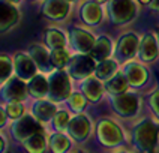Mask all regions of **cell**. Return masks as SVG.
I'll list each match as a JSON object with an SVG mask.
<instances>
[{
	"label": "cell",
	"instance_id": "5bb4252c",
	"mask_svg": "<svg viewBox=\"0 0 159 153\" xmlns=\"http://www.w3.org/2000/svg\"><path fill=\"white\" fill-rule=\"evenodd\" d=\"M69 2L66 0H45L42 5V14L50 20H65L69 15Z\"/></svg>",
	"mask_w": 159,
	"mask_h": 153
},
{
	"label": "cell",
	"instance_id": "277c9868",
	"mask_svg": "<svg viewBox=\"0 0 159 153\" xmlns=\"http://www.w3.org/2000/svg\"><path fill=\"white\" fill-rule=\"evenodd\" d=\"M9 132H11V137H12L14 141L23 144L32 135L42 132V126H41V122L33 114L32 116L24 114V116H21L20 119H15L12 122Z\"/></svg>",
	"mask_w": 159,
	"mask_h": 153
},
{
	"label": "cell",
	"instance_id": "4316f807",
	"mask_svg": "<svg viewBox=\"0 0 159 153\" xmlns=\"http://www.w3.org/2000/svg\"><path fill=\"white\" fill-rule=\"evenodd\" d=\"M45 44L51 50L56 48H65L66 45V36L63 35L59 29H47L45 30Z\"/></svg>",
	"mask_w": 159,
	"mask_h": 153
},
{
	"label": "cell",
	"instance_id": "836d02e7",
	"mask_svg": "<svg viewBox=\"0 0 159 153\" xmlns=\"http://www.w3.org/2000/svg\"><path fill=\"white\" fill-rule=\"evenodd\" d=\"M0 114H2V122H0V126H2V128H5V123H6V120H8L6 110H5V108H2V110H0Z\"/></svg>",
	"mask_w": 159,
	"mask_h": 153
},
{
	"label": "cell",
	"instance_id": "d590c367",
	"mask_svg": "<svg viewBox=\"0 0 159 153\" xmlns=\"http://www.w3.org/2000/svg\"><path fill=\"white\" fill-rule=\"evenodd\" d=\"M5 152H6V140L2 135V153H5Z\"/></svg>",
	"mask_w": 159,
	"mask_h": 153
},
{
	"label": "cell",
	"instance_id": "484cf974",
	"mask_svg": "<svg viewBox=\"0 0 159 153\" xmlns=\"http://www.w3.org/2000/svg\"><path fill=\"white\" fill-rule=\"evenodd\" d=\"M117 72H119V69H117V63H116L114 60L107 59V60L99 62L96 65V71H95V74H96V78H99L101 81H108V80H111Z\"/></svg>",
	"mask_w": 159,
	"mask_h": 153
},
{
	"label": "cell",
	"instance_id": "83f0119b",
	"mask_svg": "<svg viewBox=\"0 0 159 153\" xmlns=\"http://www.w3.org/2000/svg\"><path fill=\"white\" fill-rule=\"evenodd\" d=\"M69 60H71V56L65 48L51 50V63L56 69H62L65 66H68Z\"/></svg>",
	"mask_w": 159,
	"mask_h": 153
},
{
	"label": "cell",
	"instance_id": "8992f818",
	"mask_svg": "<svg viewBox=\"0 0 159 153\" xmlns=\"http://www.w3.org/2000/svg\"><path fill=\"white\" fill-rule=\"evenodd\" d=\"M111 107L120 117L129 119V117L137 116V113L140 110V98L131 92L114 95V96H111Z\"/></svg>",
	"mask_w": 159,
	"mask_h": 153
},
{
	"label": "cell",
	"instance_id": "d6a6232c",
	"mask_svg": "<svg viewBox=\"0 0 159 153\" xmlns=\"http://www.w3.org/2000/svg\"><path fill=\"white\" fill-rule=\"evenodd\" d=\"M149 104H150L152 111L155 113V116H156V119H158V122H159V87L150 95Z\"/></svg>",
	"mask_w": 159,
	"mask_h": 153
},
{
	"label": "cell",
	"instance_id": "7c38bea8",
	"mask_svg": "<svg viewBox=\"0 0 159 153\" xmlns=\"http://www.w3.org/2000/svg\"><path fill=\"white\" fill-rule=\"evenodd\" d=\"M69 39H71L72 48L77 53L81 54H90L93 45L96 42L90 32L84 30V29H80V27H74L69 32Z\"/></svg>",
	"mask_w": 159,
	"mask_h": 153
},
{
	"label": "cell",
	"instance_id": "ac0fdd59",
	"mask_svg": "<svg viewBox=\"0 0 159 153\" xmlns=\"http://www.w3.org/2000/svg\"><path fill=\"white\" fill-rule=\"evenodd\" d=\"M80 15H81V20L89 24V26H96L102 21V8L101 5L98 3L96 0L95 2H86L83 6H81V11H80Z\"/></svg>",
	"mask_w": 159,
	"mask_h": 153
},
{
	"label": "cell",
	"instance_id": "d6986e66",
	"mask_svg": "<svg viewBox=\"0 0 159 153\" xmlns=\"http://www.w3.org/2000/svg\"><path fill=\"white\" fill-rule=\"evenodd\" d=\"M20 20V12L14 6V3H9L2 0V32H8L11 27H14Z\"/></svg>",
	"mask_w": 159,
	"mask_h": 153
},
{
	"label": "cell",
	"instance_id": "f546056e",
	"mask_svg": "<svg viewBox=\"0 0 159 153\" xmlns=\"http://www.w3.org/2000/svg\"><path fill=\"white\" fill-rule=\"evenodd\" d=\"M68 104H69V108L72 111H75L77 114L81 113L84 108H86V104H87V98L81 93H72L71 98L68 99Z\"/></svg>",
	"mask_w": 159,
	"mask_h": 153
},
{
	"label": "cell",
	"instance_id": "ffe728a7",
	"mask_svg": "<svg viewBox=\"0 0 159 153\" xmlns=\"http://www.w3.org/2000/svg\"><path fill=\"white\" fill-rule=\"evenodd\" d=\"M81 90L84 93V96L90 101V102H98L104 95V86L99 81V78H92L89 77L83 81L81 84Z\"/></svg>",
	"mask_w": 159,
	"mask_h": 153
},
{
	"label": "cell",
	"instance_id": "4dcf8cb0",
	"mask_svg": "<svg viewBox=\"0 0 159 153\" xmlns=\"http://www.w3.org/2000/svg\"><path fill=\"white\" fill-rule=\"evenodd\" d=\"M6 114L12 120L24 116V107H23V104L21 102H8V105H6Z\"/></svg>",
	"mask_w": 159,
	"mask_h": 153
},
{
	"label": "cell",
	"instance_id": "2e32d148",
	"mask_svg": "<svg viewBox=\"0 0 159 153\" xmlns=\"http://www.w3.org/2000/svg\"><path fill=\"white\" fill-rule=\"evenodd\" d=\"M30 57L33 59V62L36 63L38 69H41L42 72H53V63H51V53L47 51L44 45L41 44H33L29 50Z\"/></svg>",
	"mask_w": 159,
	"mask_h": 153
},
{
	"label": "cell",
	"instance_id": "7402d4cb",
	"mask_svg": "<svg viewBox=\"0 0 159 153\" xmlns=\"http://www.w3.org/2000/svg\"><path fill=\"white\" fill-rule=\"evenodd\" d=\"M111 51H113V45H111V41L107 38V36H101L98 38L92 51H90V56L96 60V62H104L107 60L110 56H111Z\"/></svg>",
	"mask_w": 159,
	"mask_h": 153
},
{
	"label": "cell",
	"instance_id": "3957f363",
	"mask_svg": "<svg viewBox=\"0 0 159 153\" xmlns=\"http://www.w3.org/2000/svg\"><path fill=\"white\" fill-rule=\"evenodd\" d=\"M48 84H50L48 96L53 102H63L71 98L72 89L71 81H69V72L63 69H54L50 74Z\"/></svg>",
	"mask_w": 159,
	"mask_h": 153
},
{
	"label": "cell",
	"instance_id": "74e56055",
	"mask_svg": "<svg viewBox=\"0 0 159 153\" xmlns=\"http://www.w3.org/2000/svg\"><path fill=\"white\" fill-rule=\"evenodd\" d=\"M138 2H141L143 5H150L152 3V0H138Z\"/></svg>",
	"mask_w": 159,
	"mask_h": 153
},
{
	"label": "cell",
	"instance_id": "8fae6325",
	"mask_svg": "<svg viewBox=\"0 0 159 153\" xmlns=\"http://www.w3.org/2000/svg\"><path fill=\"white\" fill-rule=\"evenodd\" d=\"M14 71H15L18 78L29 83L33 77H36L38 66L33 62V59L30 57V54L17 53L14 56Z\"/></svg>",
	"mask_w": 159,
	"mask_h": 153
},
{
	"label": "cell",
	"instance_id": "1f68e13d",
	"mask_svg": "<svg viewBox=\"0 0 159 153\" xmlns=\"http://www.w3.org/2000/svg\"><path fill=\"white\" fill-rule=\"evenodd\" d=\"M2 74H0V78H2V83H6L11 77V72H12V63L9 60V57L6 54H2Z\"/></svg>",
	"mask_w": 159,
	"mask_h": 153
},
{
	"label": "cell",
	"instance_id": "cb8c5ba5",
	"mask_svg": "<svg viewBox=\"0 0 159 153\" xmlns=\"http://www.w3.org/2000/svg\"><path fill=\"white\" fill-rule=\"evenodd\" d=\"M23 146L27 153H45L47 147H48V140L44 132H39V134H35L30 138H27L23 143Z\"/></svg>",
	"mask_w": 159,
	"mask_h": 153
},
{
	"label": "cell",
	"instance_id": "603a6c76",
	"mask_svg": "<svg viewBox=\"0 0 159 153\" xmlns=\"http://www.w3.org/2000/svg\"><path fill=\"white\" fill-rule=\"evenodd\" d=\"M27 87H29V95L36 99L45 98L48 95V92H50L48 80L45 78L44 75H36V77H33L32 80L27 83Z\"/></svg>",
	"mask_w": 159,
	"mask_h": 153
},
{
	"label": "cell",
	"instance_id": "4fadbf2b",
	"mask_svg": "<svg viewBox=\"0 0 159 153\" xmlns=\"http://www.w3.org/2000/svg\"><path fill=\"white\" fill-rule=\"evenodd\" d=\"M125 77L128 83L134 86V87H141L146 84V81L149 78V71L143 66L141 63H137V62H128L123 66V71Z\"/></svg>",
	"mask_w": 159,
	"mask_h": 153
},
{
	"label": "cell",
	"instance_id": "f35d334b",
	"mask_svg": "<svg viewBox=\"0 0 159 153\" xmlns=\"http://www.w3.org/2000/svg\"><path fill=\"white\" fill-rule=\"evenodd\" d=\"M5 2H9V3H20L21 0H5Z\"/></svg>",
	"mask_w": 159,
	"mask_h": 153
},
{
	"label": "cell",
	"instance_id": "7bdbcfd3",
	"mask_svg": "<svg viewBox=\"0 0 159 153\" xmlns=\"http://www.w3.org/2000/svg\"><path fill=\"white\" fill-rule=\"evenodd\" d=\"M158 42H159V29H158Z\"/></svg>",
	"mask_w": 159,
	"mask_h": 153
},
{
	"label": "cell",
	"instance_id": "8d00e7d4",
	"mask_svg": "<svg viewBox=\"0 0 159 153\" xmlns=\"http://www.w3.org/2000/svg\"><path fill=\"white\" fill-rule=\"evenodd\" d=\"M71 153H90V152L84 150V149H77V150H74V152H71Z\"/></svg>",
	"mask_w": 159,
	"mask_h": 153
},
{
	"label": "cell",
	"instance_id": "44dd1931",
	"mask_svg": "<svg viewBox=\"0 0 159 153\" xmlns=\"http://www.w3.org/2000/svg\"><path fill=\"white\" fill-rule=\"evenodd\" d=\"M71 137L63 132H54L48 138V147L51 153H68L71 149Z\"/></svg>",
	"mask_w": 159,
	"mask_h": 153
},
{
	"label": "cell",
	"instance_id": "f1b7e54d",
	"mask_svg": "<svg viewBox=\"0 0 159 153\" xmlns=\"http://www.w3.org/2000/svg\"><path fill=\"white\" fill-rule=\"evenodd\" d=\"M71 119L72 117L69 116V113H68V111H65V110L57 111V113H56V116H54V119L51 120V122H53L54 131H57V132L68 131V126H69V123H71Z\"/></svg>",
	"mask_w": 159,
	"mask_h": 153
},
{
	"label": "cell",
	"instance_id": "30bf717a",
	"mask_svg": "<svg viewBox=\"0 0 159 153\" xmlns=\"http://www.w3.org/2000/svg\"><path fill=\"white\" fill-rule=\"evenodd\" d=\"M68 135L77 143H84L92 134V122L86 114L78 113L71 119V123L68 126Z\"/></svg>",
	"mask_w": 159,
	"mask_h": 153
},
{
	"label": "cell",
	"instance_id": "60d3db41",
	"mask_svg": "<svg viewBox=\"0 0 159 153\" xmlns=\"http://www.w3.org/2000/svg\"><path fill=\"white\" fill-rule=\"evenodd\" d=\"M98 3H104V2H107V0H96Z\"/></svg>",
	"mask_w": 159,
	"mask_h": 153
},
{
	"label": "cell",
	"instance_id": "6da1fadb",
	"mask_svg": "<svg viewBox=\"0 0 159 153\" xmlns=\"http://www.w3.org/2000/svg\"><path fill=\"white\" fill-rule=\"evenodd\" d=\"M159 141V123L144 119L132 128V144L141 153H153Z\"/></svg>",
	"mask_w": 159,
	"mask_h": 153
},
{
	"label": "cell",
	"instance_id": "ab89813d",
	"mask_svg": "<svg viewBox=\"0 0 159 153\" xmlns=\"http://www.w3.org/2000/svg\"><path fill=\"white\" fill-rule=\"evenodd\" d=\"M116 153H131V152H128V150H117Z\"/></svg>",
	"mask_w": 159,
	"mask_h": 153
},
{
	"label": "cell",
	"instance_id": "e0dca14e",
	"mask_svg": "<svg viewBox=\"0 0 159 153\" xmlns=\"http://www.w3.org/2000/svg\"><path fill=\"white\" fill-rule=\"evenodd\" d=\"M56 113H57V107H56V102L53 101L50 102V101H44V99H38L32 107V114L41 123H47V122L53 120Z\"/></svg>",
	"mask_w": 159,
	"mask_h": 153
},
{
	"label": "cell",
	"instance_id": "e575fe53",
	"mask_svg": "<svg viewBox=\"0 0 159 153\" xmlns=\"http://www.w3.org/2000/svg\"><path fill=\"white\" fill-rule=\"evenodd\" d=\"M150 8L153 9V11H156V12H159V0H152Z\"/></svg>",
	"mask_w": 159,
	"mask_h": 153
},
{
	"label": "cell",
	"instance_id": "9c48e42d",
	"mask_svg": "<svg viewBox=\"0 0 159 153\" xmlns=\"http://www.w3.org/2000/svg\"><path fill=\"white\" fill-rule=\"evenodd\" d=\"M29 95V87L21 78H11L2 86V99L6 102H23Z\"/></svg>",
	"mask_w": 159,
	"mask_h": 153
},
{
	"label": "cell",
	"instance_id": "9a60e30c",
	"mask_svg": "<svg viewBox=\"0 0 159 153\" xmlns=\"http://www.w3.org/2000/svg\"><path fill=\"white\" fill-rule=\"evenodd\" d=\"M138 54L144 63H152L156 60V57L159 56V42L152 33L144 35L143 41L140 42Z\"/></svg>",
	"mask_w": 159,
	"mask_h": 153
},
{
	"label": "cell",
	"instance_id": "b9f144b4",
	"mask_svg": "<svg viewBox=\"0 0 159 153\" xmlns=\"http://www.w3.org/2000/svg\"><path fill=\"white\" fill-rule=\"evenodd\" d=\"M66 2H69V3H71V2H77V0H66Z\"/></svg>",
	"mask_w": 159,
	"mask_h": 153
},
{
	"label": "cell",
	"instance_id": "ba28073f",
	"mask_svg": "<svg viewBox=\"0 0 159 153\" xmlns=\"http://www.w3.org/2000/svg\"><path fill=\"white\" fill-rule=\"evenodd\" d=\"M140 50V41H138V36L129 32V33H125L116 47V57L117 60L120 62H129L131 59L135 57L137 51Z\"/></svg>",
	"mask_w": 159,
	"mask_h": 153
},
{
	"label": "cell",
	"instance_id": "5b68a950",
	"mask_svg": "<svg viewBox=\"0 0 159 153\" xmlns=\"http://www.w3.org/2000/svg\"><path fill=\"white\" fill-rule=\"evenodd\" d=\"M108 17L113 24H126L131 23L137 15L135 0H108Z\"/></svg>",
	"mask_w": 159,
	"mask_h": 153
},
{
	"label": "cell",
	"instance_id": "52a82bcc",
	"mask_svg": "<svg viewBox=\"0 0 159 153\" xmlns=\"http://www.w3.org/2000/svg\"><path fill=\"white\" fill-rule=\"evenodd\" d=\"M96 71V60L90 54H81L71 57L68 63V72L77 80H86Z\"/></svg>",
	"mask_w": 159,
	"mask_h": 153
},
{
	"label": "cell",
	"instance_id": "7a4b0ae2",
	"mask_svg": "<svg viewBox=\"0 0 159 153\" xmlns=\"http://www.w3.org/2000/svg\"><path fill=\"white\" fill-rule=\"evenodd\" d=\"M98 141L105 147H119L125 143L123 129L111 119H101L96 125Z\"/></svg>",
	"mask_w": 159,
	"mask_h": 153
},
{
	"label": "cell",
	"instance_id": "d4e9b609",
	"mask_svg": "<svg viewBox=\"0 0 159 153\" xmlns=\"http://www.w3.org/2000/svg\"><path fill=\"white\" fill-rule=\"evenodd\" d=\"M128 86H129V83H128V80H126L125 74L123 72H117L111 80L107 81L105 89L111 96H114V95L125 93V92L128 90Z\"/></svg>",
	"mask_w": 159,
	"mask_h": 153
}]
</instances>
